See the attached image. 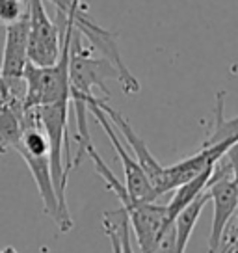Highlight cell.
<instances>
[{
	"instance_id": "277c9868",
	"label": "cell",
	"mask_w": 238,
	"mask_h": 253,
	"mask_svg": "<svg viewBox=\"0 0 238 253\" xmlns=\"http://www.w3.org/2000/svg\"><path fill=\"white\" fill-rule=\"evenodd\" d=\"M15 151L23 157L30 173H32L34 181L38 184L45 214L54 220V223L62 233H67L65 221L62 218V212H60V203H58L54 182H52V173H50L47 136L34 116V110H24L23 132H21V140L17 143Z\"/></svg>"
},
{
	"instance_id": "8fae6325",
	"label": "cell",
	"mask_w": 238,
	"mask_h": 253,
	"mask_svg": "<svg viewBox=\"0 0 238 253\" xmlns=\"http://www.w3.org/2000/svg\"><path fill=\"white\" fill-rule=\"evenodd\" d=\"M212 171H214V168H206L205 171H201L198 177H194V179H190V181H186L184 184L175 188L173 198H171V201L166 205L167 220L173 221L175 218H177V214L181 212L183 209H186L194 199H198L199 196L205 192L206 186H208V182H210Z\"/></svg>"
},
{
	"instance_id": "7a4b0ae2",
	"label": "cell",
	"mask_w": 238,
	"mask_h": 253,
	"mask_svg": "<svg viewBox=\"0 0 238 253\" xmlns=\"http://www.w3.org/2000/svg\"><path fill=\"white\" fill-rule=\"evenodd\" d=\"M84 153L89 155V158L93 160V166H95V171L99 173V177L106 182V186L119 199L121 209L125 211L128 218L130 231H132L136 242H138V252L151 253L155 250L157 242H159L160 235L171 223V221L167 220L166 205H155V201L149 203V201H142V199L132 198L127 192V188H125V184L119 182V179L114 175V171L104 164V160L97 153L93 143L86 145Z\"/></svg>"
},
{
	"instance_id": "5bb4252c",
	"label": "cell",
	"mask_w": 238,
	"mask_h": 253,
	"mask_svg": "<svg viewBox=\"0 0 238 253\" xmlns=\"http://www.w3.org/2000/svg\"><path fill=\"white\" fill-rule=\"evenodd\" d=\"M227 160L231 164V171H233V181H235V186H237V196H238V142L235 145H231L227 149ZM237 216H238V209H237Z\"/></svg>"
},
{
	"instance_id": "52a82bcc",
	"label": "cell",
	"mask_w": 238,
	"mask_h": 253,
	"mask_svg": "<svg viewBox=\"0 0 238 253\" xmlns=\"http://www.w3.org/2000/svg\"><path fill=\"white\" fill-rule=\"evenodd\" d=\"M86 106H87V112H91V114L95 116V119L99 121V125L103 126V130L108 134L112 145H114V149L118 153L119 160H121V164H123V169H125V188H127V192L132 198L153 203V201L157 199V194H155V190H153L151 182L147 179L145 171L142 169V166L138 164V160L134 158V155H130L127 151V147H125V143L119 140L118 132H116V126L112 125V121L108 119V116L99 108L95 95H93L91 99H87Z\"/></svg>"
},
{
	"instance_id": "6da1fadb",
	"label": "cell",
	"mask_w": 238,
	"mask_h": 253,
	"mask_svg": "<svg viewBox=\"0 0 238 253\" xmlns=\"http://www.w3.org/2000/svg\"><path fill=\"white\" fill-rule=\"evenodd\" d=\"M79 32L73 30L71 45H69V101L75 104L77 114V142H79V153L73 160V168H77L82 160L86 145L91 143L89 128H87V99L93 97V87H99L104 97H110V89L106 87V80H119L121 73L119 69L106 58H93L91 48L82 47Z\"/></svg>"
},
{
	"instance_id": "5b68a950",
	"label": "cell",
	"mask_w": 238,
	"mask_h": 253,
	"mask_svg": "<svg viewBox=\"0 0 238 253\" xmlns=\"http://www.w3.org/2000/svg\"><path fill=\"white\" fill-rule=\"evenodd\" d=\"M64 30L48 17L43 0H28V62L54 65L62 52Z\"/></svg>"
},
{
	"instance_id": "9a60e30c",
	"label": "cell",
	"mask_w": 238,
	"mask_h": 253,
	"mask_svg": "<svg viewBox=\"0 0 238 253\" xmlns=\"http://www.w3.org/2000/svg\"><path fill=\"white\" fill-rule=\"evenodd\" d=\"M0 253H19L13 248H0Z\"/></svg>"
},
{
	"instance_id": "3957f363",
	"label": "cell",
	"mask_w": 238,
	"mask_h": 253,
	"mask_svg": "<svg viewBox=\"0 0 238 253\" xmlns=\"http://www.w3.org/2000/svg\"><path fill=\"white\" fill-rule=\"evenodd\" d=\"M34 110V116L38 119L40 126L47 136L48 142V162H50V173L54 182L56 196L60 203V212L65 221L67 231L73 229V218L67 209L65 201V188H67V177L73 169L71 151H69V140H67V125H69V101H60V103L43 104L30 108Z\"/></svg>"
},
{
	"instance_id": "9c48e42d",
	"label": "cell",
	"mask_w": 238,
	"mask_h": 253,
	"mask_svg": "<svg viewBox=\"0 0 238 253\" xmlns=\"http://www.w3.org/2000/svg\"><path fill=\"white\" fill-rule=\"evenodd\" d=\"M97 104H99V108L108 116V119L112 121V125L119 130V134L125 138V142H127V145L132 149V155H134V158L138 160V164L142 166V169L145 171L147 179H149V182H151V186H153V190H155V194H157V198H160L159 186H160V182H162L164 168L166 166H162L159 160L153 157V153L147 149L145 142L136 134V130L132 128V125H130L118 110H114L112 106H108L103 99H97Z\"/></svg>"
},
{
	"instance_id": "7c38bea8",
	"label": "cell",
	"mask_w": 238,
	"mask_h": 253,
	"mask_svg": "<svg viewBox=\"0 0 238 253\" xmlns=\"http://www.w3.org/2000/svg\"><path fill=\"white\" fill-rule=\"evenodd\" d=\"M223 99L225 93L220 91L216 95V118H214V126L210 130V134L206 136L205 147L208 145H216L222 142H238V116L237 118L227 119L223 116Z\"/></svg>"
},
{
	"instance_id": "30bf717a",
	"label": "cell",
	"mask_w": 238,
	"mask_h": 253,
	"mask_svg": "<svg viewBox=\"0 0 238 253\" xmlns=\"http://www.w3.org/2000/svg\"><path fill=\"white\" fill-rule=\"evenodd\" d=\"M23 99L11 95L0 97V153H8L17 147L23 132Z\"/></svg>"
},
{
	"instance_id": "4fadbf2b",
	"label": "cell",
	"mask_w": 238,
	"mask_h": 253,
	"mask_svg": "<svg viewBox=\"0 0 238 253\" xmlns=\"http://www.w3.org/2000/svg\"><path fill=\"white\" fill-rule=\"evenodd\" d=\"M26 8L28 0H0V23H13L26 11Z\"/></svg>"
},
{
	"instance_id": "8992f818",
	"label": "cell",
	"mask_w": 238,
	"mask_h": 253,
	"mask_svg": "<svg viewBox=\"0 0 238 253\" xmlns=\"http://www.w3.org/2000/svg\"><path fill=\"white\" fill-rule=\"evenodd\" d=\"M206 192H208V198L214 203V218H212V231H210V238H208V253H216L220 240H222L223 229L231 218L237 214L238 209L237 186L233 181L229 160L223 162V158H220L216 162Z\"/></svg>"
},
{
	"instance_id": "2e32d148",
	"label": "cell",
	"mask_w": 238,
	"mask_h": 253,
	"mask_svg": "<svg viewBox=\"0 0 238 253\" xmlns=\"http://www.w3.org/2000/svg\"><path fill=\"white\" fill-rule=\"evenodd\" d=\"M0 95H4V82H2V77H0Z\"/></svg>"
},
{
	"instance_id": "ba28073f",
	"label": "cell",
	"mask_w": 238,
	"mask_h": 253,
	"mask_svg": "<svg viewBox=\"0 0 238 253\" xmlns=\"http://www.w3.org/2000/svg\"><path fill=\"white\" fill-rule=\"evenodd\" d=\"M235 143L237 142H222V143H216V145H208V147L203 145L196 155L184 158V160L177 162L173 166H166L164 168L162 182H160L159 186V196L166 194V192H173L177 186H181L186 181L198 177L201 171H205L206 168H214L216 162Z\"/></svg>"
}]
</instances>
